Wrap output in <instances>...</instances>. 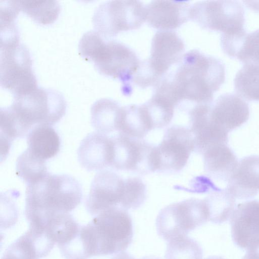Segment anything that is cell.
I'll return each mask as SVG.
<instances>
[{
	"mask_svg": "<svg viewBox=\"0 0 259 259\" xmlns=\"http://www.w3.org/2000/svg\"><path fill=\"white\" fill-rule=\"evenodd\" d=\"M205 259H225L222 256H217V255H213V256H210L207 257V258Z\"/></svg>",
	"mask_w": 259,
	"mask_h": 259,
	"instance_id": "e575fe53",
	"label": "cell"
},
{
	"mask_svg": "<svg viewBox=\"0 0 259 259\" xmlns=\"http://www.w3.org/2000/svg\"><path fill=\"white\" fill-rule=\"evenodd\" d=\"M242 259H259V245L247 250Z\"/></svg>",
	"mask_w": 259,
	"mask_h": 259,
	"instance_id": "d6a6232c",
	"label": "cell"
},
{
	"mask_svg": "<svg viewBox=\"0 0 259 259\" xmlns=\"http://www.w3.org/2000/svg\"><path fill=\"white\" fill-rule=\"evenodd\" d=\"M80 183L72 176L48 172L26 185L25 214L29 227L45 229L56 215L69 213L80 203Z\"/></svg>",
	"mask_w": 259,
	"mask_h": 259,
	"instance_id": "7a4b0ae2",
	"label": "cell"
},
{
	"mask_svg": "<svg viewBox=\"0 0 259 259\" xmlns=\"http://www.w3.org/2000/svg\"><path fill=\"white\" fill-rule=\"evenodd\" d=\"M117 127L119 134L136 139H144L153 130L143 104L121 106Z\"/></svg>",
	"mask_w": 259,
	"mask_h": 259,
	"instance_id": "44dd1931",
	"label": "cell"
},
{
	"mask_svg": "<svg viewBox=\"0 0 259 259\" xmlns=\"http://www.w3.org/2000/svg\"><path fill=\"white\" fill-rule=\"evenodd\" d=\"M184 43L174 31H158L153 36L150 56L141 61L132 83L145 89L155 87L183 56Z\"/></svg>",
	"mask_w": 259,
	"mask_h": 259,
	"instance_id": "8992f818",
	"label": "cell"
},
{
	"mask_svg": "<svg viewBox=\"0 0 259 259\" xmlns=\"http://www.w3.org/2000/svg\"><path fill=\"white\" fill-rule=\"evenodd\" d=\"M235 198L247 199L259 192V155L242 158L228 181L226 188Z\"/></svg>",
	"mask_w": 259,
	"mask_h": 259,
	"instance_id": "ac0fdd59",
	"label": "cell"
},
{
	"mask_svg": "<svg viewBox=\"0 0 259 259\" xmlns=\"http://www.w3.org/2000/svg\"><path fill=\"white\" fill-rule=\"evenodd\" d=\"M55 243L45 230H28L5 250L2 259H40L47 255Z\"/></svg>",
	"mask_w": 259,
	"mask_h": 259,
	"instance_id": "d6986e66",
	"label": "cell"
},
{
	"mask_svg": "<svg viewBox=\"0 0 259 259\" xmlns=\"http://www.w3.org/2000/svg\"><path fill=\"white\" fill-rule=\"evenodd\" d=\"M236 59L243 63L250 61L259 63V29L247 33Z\"/></svg>",
	"mask_w": 259,
	"mask_h": 259,
	"instance_id": "1f68e13d",
	"label": "cell"
},
{
	"mask_svg": "<svg viewBox=\"0 0 259 259\" xmlns=\"http://www.w3.org/2000/svg\"><path fill=\"white\" fill-rule=\"evenodd\" d=\"M231 235L234 243L242 249L259 245V200L238 204L231 217Z\"/></svg>",
	"mask_w": 259,
	"mask_h": 259,
	"instance_id": "5bb4252c",
	"label": "cell"
},
{
	"mask_svg": "<svg viewBox=\"0 0 259 259\" xmlns=\"http://www.w3.org/2000/svg\"><path fill=\"white\" fill-rule=\"evenodd\" d=\"M146 195V186L142 179L138 177L126 179L120 207L125 210L137 209L144 203Z\"/></svg>",
	"mask_w": 259,
	"mask_h": 259,
	"instance_id": "4dcf8cb0",
	"label": "cell"
},
{
	"mask_svg": "<svg viewBox=\"0 0 259 259\" xmlns=\"http://www.w3.org/2000/svg\"><path fill=\"white\" fill-rule=\"evenodd\" d=\"M158 171L174 172L186 165L194 150V140L189 128L175 125L167 128L156 146Z\"/></svg>",
	"mask_w": 259,
	"mask_h": 259,
	"instance_id": "7c38bea8",
	"label": "cell"
},
{
	"mask_svg": "<svg viewBox=\"0 0 259 259\" xmlns=\"http://www.w3.org/2000/svg\"><path fill=\"white\" fill-rule=\"evenodd\" d=\"M140 259H161V258H160L159 257L156 256L150 255V256H145Z\"/></svg>",
	"mask_w": 259,
	"mask_h": 259,
	"instance_id": "836d02e7",
	"label": "cell"
},
{
	"mask_svg": "<svg viewBox=\"0 0 259 259\" xmlns=\"http://www.w3.org/2000/svg\"><path fill=\"white\" fill-rule=\"evenodd\" d=\"M124 180L116 173L106 170L98 172L92 182L85 201V207L96 215L108 209L120 207Z\"/></svg>",
	"mask_w": 259,
	"mask_h": 259,
	"instance_id": "4fadbf2b",
	"label": "cell"
},
{
	"mask_svg": "<svg viewBox=\"0 0 259 259\" xmlns=\"http://www.w3.org/2000/svg\"><path fill=\"white\" fill-rule=\"evenodd\" d=\"M121 106L107 98L98 100L91 106V124L97 132L108 135L117 131V121Z\"/></svg>",
	"mask_w": 259,
	"mask_h": 259,
	"instance_id": "603a6c76",
	"label": "cell"
},
{
	"mask_svg": "<svg viewBox=\"0 0 259 259\" xmlns=\"http://www.w3.org/2000/svg\"><path fill=\"white\" fill-rule=\"evenodd\" d=\"M66 101L59 91L37 87L14 97L12 105L4 108L18 138L27 136L36 125H53L65 114Z\"/></svg>",
	"mask_w": 259,
	"mask_h": 259,
	"instance_id": "5b68a950",
	"label": "cell"
},
{
	"mask_svg": "<svg viewBox=\"0 0 259 259\" xmlns=\"http://www.w3.org/2000/svg\"><path fill=\"white\" fill-rule=\"evenodd\" d=\"M48 172L46 161L34 157L27 149L16 160V175L26 185L39 180Z\"/></svg>",
	"mask_w": 259,
	"mask_h": 259,
	"instance_id": "f1b7e54d",
	"label": "cell"
},
{
	"mask_svg": "<svg viewBox=\"0 0 259 259\" xmlns=\"http://www.w3.org/2000/svg\"><path fill=\"white\" fill-rule=\"evenodd\" d=\"M207 210L208 221L222 224L230 218L235 206V198L227 190L215 186L203 199Z\"/></svg>",
	"mask_w": 259,
	"mask_h": 259,
	"instance_id": "cb8c5ba5",
	"label": "cell"
},
{
	"mask_svg": "<svg viewBox=\"0 0 259 259\" xmlns=\"http://www.w3.org/2000/svg\"><path fill=\"white\" fill-rule=\"evenodd\" d=\"M143 104L153 130L166 127L171 121L176 106L163 96L154 93L151 98Z\"/></svg>",
	"mask_w": 259,
	"mask_h": 259,
	"instance_id": "83f0119b",
	"label": "cell"
},
{
	"mask_svg": "<svg viewBox=\"0 0 259 259\" xmlns=\"http://www.w3.org/2000/svg\"><path fill=\"white\" fill-rule=\"evenodd\" d=\"M234 85L235 91L242 99L259 101V63H244L236 74Z\"/></svg>",
	"mask_w": 259,
	"mask_h": 259,
	"instance_id": "484cf974",
	"label": "cell"
},
{
	"mask_svg": "<svg viewBox=\"0 0 259 259\" xmlns=\"http://www.w3.org/2000/svg\"><path fill=\"white\" fill-rule=\"evenodd\" d=\"M248 104L239 96L226 93L210 104L209 118L211 122L229 132L249 119Z\"/></svg>",
	"mask_w": 259,
	"mask_h": 259,
	"instance_id": "9a60e30c",
	"label": "cell"
},
{
	"mask_svg": "<svg viewBox=\"0 0 259 259\" xmlns=\"http://www.w3.org/2000/svg\"><path fill=\"white\" fill-rule=\"evenodd\" d=\"M0 84L14 97L37 86L32 68V60L28 48L20 41L1 44Z\"/></svg>",
	"mask_w": 259,
	"mask_h": 259,
	"instance_id": "52a82bcc",
	"label": "cell"
},
{
	"mask_svg": "<svg viewBox=\"0 0 259 259\" xmlns=\"http://www.w3.org/2000/svg\"><path fill=\"white\" fill-rule=\"evenodd\" d=\"M202 155L204 171L218 181L228 182L238 163L236 155L226 144L213 145Z\"/></svg>",
	"mask_w": 259,
	"mask_h": 259,
	"instance_id": "ffe728a7",
	"label": "cell"
},
{
	"mask_svg": "<svg viewBox=\"0 0 259 259\" xmlns=\"http://www.w3.org/2000/svg\"><path fill=\"white\" fill-rule=\"evenodd\" d=\"M190 7L186 2L153 1L146 6V21L159 31H172L190 19Z\"/></svg>",
	"mask_w": 259,
	"mask_h": 259,
	"instance_id": "2e32d148",
	"label": "cell"
},
{
	"mask_svg": "<svg viewBox=\"0 0 259 259\" xmlns=\"http://www.w3.org/2000/svg\"><path fill=\"white\" fill-rule=\"evenodd\" d=\"M77 158L81 167L88 171L111 167L113 158L112 137L97 132L89 134L80 144Z\"/></svg>",
	"mask_w": 259,
	"mask_h": 259,
	"instance_id": "e0dca14e",
	"label": "cell"
},
{
	"mask_svg": "<svg viewBox=\"0 0 259 259\" xmlns=\"http://www.w3.org/2000/svg\"><path fill=\"white\" fill-rule=\"evenodd\" d=\"M146 6L139 1H109L95 10L93 24L105 39L139 28L146 21Z\"/></svg>",
	"mask_w": 259,
	"mask_h": 259,
	"instance_id": "9c48e42d",
	"label": "cell"
},
{
	"mask_svg": "<svg viewBox=\"0 0 259 259\" xmlns=\"http://www.w3.org/2000/svg\"><path fill=\"white\" fill-rule=\"evenodd\" d=\"M203 250L195 239L186 236L168 242L165 259H202Z\"/></svg>",
	"mask_w": 259,
	"mask_h": 259,
	"instance_id": "f546056e",
	"label": "cell"
},
{
	"mask_svg": "<svg viewBox=\"0 0 259 259\" xmlns=\"http://www.w3.org/2000/svg\"><path fill=\"white\" fill-rule=\"evenodd\" d=\"M27 150L34 157L45 161L59 152L60 139L51 125H38L32 127L27 135Z\"/></svg>",
	"mask_w": 259,
	"mask_h": 259,
	"instance_id": "7402d4cb",
	"label": "cell"
},
{
	"mask_svg": "<svg viewBox=\"0 0 259 259\" xmlns=\"http://www.w3.org/2000/svg\"><path fill=\"white\" fill-rule=\"evenodd\" d=\"M208 221L204 200L191 198L161 209L156 220L157 234L169 242L186 236Z\"/></svg>",
	"mask_w": 259,
	"mask_h": 259,
	"instance_id": "ba28073f",
	"label": "cell"
},
{
	"mask_svg": "<svg viewBox=\"0 0 259 259\" xmlns=\"http://www.w3.org/2000/svg\"><path fill=\"white\" fill-rule=\"evenodd\" d=\"M80 227L69 213H64L51 220L45 230L51 240L60 248L76 238Z\"/></svg>",
	"mask_w": 259,
	"mask_h": 259,
	"instance_id": "d4e9b609",
	"label": "cell"
},
{
	"mask_svg": "<svg viewBox=\"0 0 259 259\" xmlns=\"http://www.w3.org/2000/svg\"><path fill=\"white\" fill-rule=\"evenodd\" d=\"M244 14L237 1H204L191 5L190 19L205 29L230 35L245 29Z\"/></svg>",
	"mask_w": 259,
	"mask_h": 259,
	"instance_id": "30bf717a",
	"label": "cell"
},
{
	"mask_svg": "<svg viewBox=\"0 0 259 259\" xmlns=\"http://www.w3.org/2000/svg\"><path fill=\"white\" fill-rule=\"evenodd\" d=\"M20 11L41 25L53 23L58 18L60 5L56 1H17Z\"/></svg>",
	"mask_w": 259,
	"mask_h": 259,
	"instance_id": "4316f807",
	"label": "cell"
},
{
	"mask_svg": "<svg viewBox=\"0 0 259 259\" xmlns=\"http://www.w3.org/2000/svg\"><path fill=\"white\" fill-rule=\"evenodd\" d=\"M134 228L132 218L120 207L105 210L81 227L77 242L83 259L110 255L125 250L132 243Z\"/></svg>",
	"mask_w": 259,
	"mask_h": 259,
	"instance_id": "3957f363",
	"label": "cell"
},
{
	"mask_svg": "<svg viewBox=\"0 0 259 259\" xmlns=\"http://www.w3.org/2000/svg\"><path fill=\"white\" fill-rule=\"evenodd\" d=\"M78 52L85 60L93 62L99 73L120 80L123 94L127 96L131 93L132 79L141 61L127 46L113 40H106L92 30L82 35Z\"/></svg>",
	"mask_w": 259,
	"mask_h": 259,
	"instance_id": "277c9868",
	"label": "cell"
},
{
	"mask_svg": "<svg viewBox=\"0 0 259 259\" xmlns=\"http://www.w3.org/2000/svg\"><path fill=\"white\" fill-rule=\"evenodd\" d=\"M113 158L111 167L147 175L157 171L156 146L118 134L112 137Z\"/></svg>",
	"mask_w": 259,
	"mask_h": 259,
	"instance_id": "8fae6325",
	"label": "cell"
},
{
	"mask_svg": "<svg viewBox=\"0 0 259 259\" xmlns=\"http://www.w3.org/2000/svg\"><path fill=\"white\" fill-rule=\"evenodd\" d=\"M175 69L155 87L176 106L188 101L196 104L210 103L225 80V66L214 57L197 50L184 54Z\"/></svg>",
	"mask_w": 259,
	"mask_h": 259,
	"instance_id": "6da1fadb",
	"label": "cell"
}]
</instances>
